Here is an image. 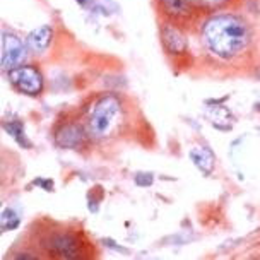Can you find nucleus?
Returning a JSON list of instances; mask_svg holds the SVG:
<instances>
[{"mask_svg":"<svg viewBox=\"0 0 260 260\" xmlns=\"http://www.w3.org/2000/svg\"><path fill=\"white\" fill-rule=\"evenodd\" d=\"M252 27L238 14L219 12L202 26V41L214 57L231 60L240 57L252 43Z\"/></svg>","mask_w":260,"mask_h":260,"instance_id":"1","label":"nucleus"},{"mask_svg":"<svg viewBox=\"0 0 260 260\" xmlns=\"http://www.w3.org/2000/svg\"><path fill=\"white\" fill-rule=\"evenodd\" d=\"M122 117H123V108L117 96L106 94L103 98H100L91 111L89 125H87L91 137L94 139L108 137L118 125L120 120H122Z\"/></svg>","mask_w":260,"mask_h":260,"instance_id":"2","label":"nucleus"},{"mask_svg":"<svg viewBox=\"0 0 260 260\" xmlns=\"http://www.w3.org/2000/svg\"><path fill=\"white\" fill-rule=\"evenodd\" d=\"M7 79L17 92L29 98L40 96L45 89L43 74L35 65H19L7 72Z\"/></svg>","mask_w":260,"mask_h":260,"instance_id":"3","label":"nucleus"},{"mask_svg":"<svg viewBox=\"0 0 260 260\" xmlns=\"http://www.w3.org/2000/svg\"><path fill=\"white\" fill-rule=\"evenodd\" d=\"M27 57V45L22 41L16 32L2 31L0 38V65L2 71L9 72L12 69L24 63Z\"/></svg>","mask_w":260,"mask_h":260,"instance_id":"4","label":"nucleus"},{"mask_svg":"<svg viewBox=\"0 0 260 260\" xmlns=\"http://www.w3.org/2000/svg\"><path fill=\"white\" fill-rule=\"evenodd\" d=\"M45 248L53 257L69 258V260L79 258L84 253V243H82V240L76 233H71V231H60V233L52 235L46 240Z\"/></svg>","mask_w":260,"mask_h":260,"instance_id":"5","label":"nucleus"},{"mask_svg":"<svg viewBox=\"0 0 260 260\" xmlns=\"http://www.w3.org/2000/svg\"><path fill=\"white\" fill-rule=\"evenodd\" d=\"M159 40L161 45L165 48V52L168 55H183L188 50V40L185 36V32L182 31L176 22L173 21H166L162 22L159 27Z\"/></svg>","mask_w":260,"mask_h":260,"instance_id":"6","label":"nucleus"},{"mask_svg":"<svg viewBox=\"0 0 260 260\" xmlns=\"http://www.w3.org/2000/svg\"><path fill=\"white\" fill-rule=\"evenodd\" d=\"M53 139H55V144H57L58 147H62V149H76V147H79L84 142L86 132L79 123L67 122V123H62L55 130Z\"/></svg>","mask_w":260,"mask_h":260,"instance_id":"7","label":"nucleus"},{"mask_svg":"<svg viewBox=\"0 0 260 260\" xmlns=\"http://www.w3.org/2000/svg\"><path fill=\"white\" fill-rule=\"evenodd\" d=\"M52 41H53V27L48 24L35 27V29L29 31V35L26 36L27 50L35 55H43L46 50L50 48Z\"/></svg>","mask_w":260,"mask_h":260,"instance_id":"8","label":"nucleus"},{"mask_svg":"<svg viewBox=\"0 0 260 260\" xmlns=\"http://www.w3.org/2000/svg\"><path fill=\"white\" fill-rule=\"evenodd\" d=\"M157 4H159L161 12L173 22L188 19L192 12L197 11L192 0H157Z\"/></svg>","mask_w":260,"mask_h":260,"instance_id":"9","label":"nucleus"},{"mask_svg":"<svg viewBox=\"0 0 260 260\" xmlns=\"http://www.w3.org/2000/svg\"><path fill=\"white\" fill-rule=\"evenodd\" d=\"M190 159L204 175H209L214 170V156L206 147H195V149L190 151Z\"/></svg>","mask_w":260,"mask_h":260,"instance_id":"10","label":"nucleus"},{"mask_svg":"<svg viewBox=\"0 0 260 260\" xmlns=\"http://www.w3.org/2000/svg\"><path fill=\"white\" fill-rule=\"evenodd\" d=\"M4 130H6L9 136L19 144V146L26 147V149L31 147V142H29V139L26 137L24 127H22V123L19 120H9V122H4Z\"/></svg>","mask_w":260,"mask_h":260,"instance_id":"11","label":"nucleus"},{"mask_svg":"<svg viewBox=\"0 0 260 260\" xmlns=\"http://www.w3.org/2000/svg\"><path fill=\"white\" fill-rule=\"evenodd\" d=\"M193 7L202 12H216L224 9L231 0H192Z\"/></svg>","mask_w":260,"mask_h":260,"instance_id":"12","label":"nucleus"},{"mask_svg":"<svg viewBox=\"0 0 260 260\" xmlns=\"http://www.w3.org/2000/svg\"><path fill=\"white\" fill-rule=\"evenodd\" d=\"M21 222V216L17 214L12 209H4L2 211V217H0V226H2V231H12L19 226Z\"/></svg>","mask_w":260,"mask_h":260,"instance_id":"13","label":"nucleus"},{"mask_svg":"<svg viewBox=\"0 0 260 260\" xmlns=\"http://www.w3.org/2000/svg\"><path fill=\"white\" fill-rule=\"evenodd\" d=\"M136 183L139 187H151L152 185V175L151 173H137Z\"/></svg>","mask_w":260,"mask_h":260,"instance_id":"14","label":"nucleus"},{"mask_svg":"<svg viewBox=\"0 0 260 260\" xmlns=\"http://www.w3.org/2000/svg\"><path fill=\"white\" fill-rule=\"evenodd\" d=\"M16 258H35V257H32V255H27V253H19Z\"/></svg>","mask_w":260,"mask_h":260,"instance_id":"15","label":"nucleus"}]
</instances>
